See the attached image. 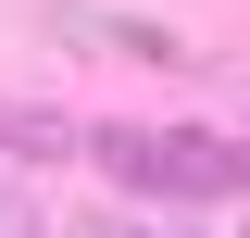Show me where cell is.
I'll list each match as a JSON object with an SVG mask.
<instances>
[{"label":"cell","instance_id":"1","mask_svg":"<svg viewBox=\"0 0 250 238\" xmlns=\"http://www.w3.org/2000/svg\"><path fill=\"white\" fill-rule=\"evenodd\" d=\"M113 163L138 188H250V150L225 138H113Z\"/></svg>","mask_w":250,"mask_h":238}]
</instances>
